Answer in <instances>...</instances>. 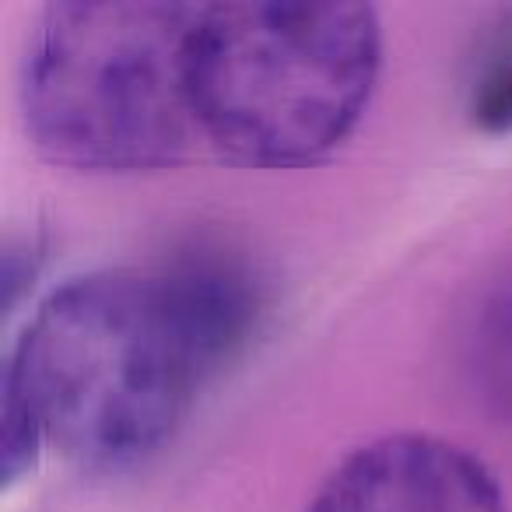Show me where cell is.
I'll list each match as a JSON object with an SVG mask.
<instances>
[{"mask_svg": "<svg viewBox=\"0 0 512 512\" xmlns=\"http://www.w3.org/2000/svg\"><path fill=\"white\" fill-rule=\"evenodd\" d=\"M264 306L256 264L218 239L53 288L4 365V481L43 442L92 474L141 467L246 348Z\"/></svg>", "mask_w": 512, "mask_h": 512, "instance_id": "cell-1", "label": "cell"}, {"mask_svg": "<svg viewBox=\"0 0 512 512\" xmlns=\"http://www.w3.org/2000/svg\"><path fill=\"white\" fill-rule=\"evenodd\" d=\"M379 71L369 4H211L190 43L193 120L232 162L302 169L348 141Z\"/></svg>", "mask_w": 512, "mask_h": 512, "instance_id": "cell-2", "label": "cell"}, {"mask_svg": "<svg viewBox=\"0 0 512 512\" xmlns=\"http://www.w3.org/2000/svg\"><path fill=\"white\" fill-rule=\"evenodd\" d=\"M200 4L60 0L32 25L22 113L50 162L95 176L176 165L197 127L190 43Z\"/></svg>", "mask_w": 512, "mask_h": 512, "instance_id": "cell-3", "label": "cell"}, {"mask_svg": "<svg viewBox=\"0 0 512 512\" xmlns=\"http://www.w3.org/2000/svg\"><path fill=\"white\" fill-rule=\"evenodd\" d=\"M309 512H509L481 456L439 435L400 432L351 449Z\"/></svg>", "mask_w": 512, "mask_h": 512, "instance_id": "cell-4", "label": "cell"}, {"mask_svg": "<svg viewBox=\"0 0 512 512\" xmlns=\"http://www.w3.org/2000/svg\"><path fill=\"white\" fill-rule=\"evenodd\" d=\"M460 348L470 390L484 411L512 428V260H505L474 295Z\"/></svg>", "mask_w": 512, "mask_h": 512, "instance_id": "cell-5", "label": "cell"}, {"mask_svg": "<svg viewBox=\"0 0 512 512\" xmlns=\"http://www.w3.org/2000/svg\"><path fill=\"white\" fill-rule=\"evenodd\" d=\"M470 120L481 130H512V32L488 46L467 99Z\"/></svg>", "mask_w": 512, "mask_h": 512, "instance_id": "cell-6", "label": "cell"}]
</instances>
